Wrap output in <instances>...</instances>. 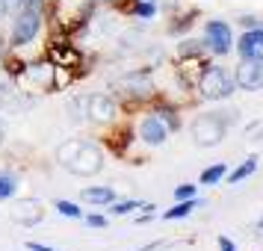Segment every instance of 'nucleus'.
Returning a JSON list of instances; mask_svg holds the SVG:
<instances>
[{
    "label": "nucleus",
    "mask_w": 263,
    "mask_h": 251,
    "mask_svg": "<svg viewBox=\"0 0 263 251\" xmlns=\"http://www.w3.org/2000/svg\"><path fill=\"white\" fill-rule=\"evenodd\" d=\"M42 18H45V3H27L15 12L12 21V48L24 50L42 30Z\"/></svg>",
    "instance_id": "nucleus-1"
},
{
    "label": "nucleus",
    "mask_w": 263,
    "mask_h": 251,
    "mask_svg": "<svg viewBox=\"0 0 263 251\" xmlns=\"http://www.w3.org/2000/svg\"><path fill=\"white\" fill-rule=\"evenodd\" d=\"M18 83L21 89L33 92V95H42V92H57V65L53 62H30V65H21L18 71Z\"/></svg>",
    "instance_id": "nucleus-2"
},
{
    "label": "nucleus",
    "mask_w": 263,
    "mask_h": 251,
    "mask_svg": "<svg viewBox=\"0 0 263 251\" xmlns=\"http://www.w3.org/2000/svg\"><path fill=\"white\" fill-rule=\"evenodd\" d=\"M234 89H237L234 77L219 65H204L201 74H198V92L207 101H225V98L234 95Z\"/></svg>",
    "instance_id": "nucleus-3"
},
{
    "label": "nucleus",
    "mask_w": 263,
    "mask_h": 251,
    "mask_svg": "<svg viewBox=\"0 0 263 251\" xmlns=\"http://www.w3.org/2000/svg\"><path fill=\"white\" fill-rule=\"evenodd\" d=\"M228 121L231 119H222V112H207V115H198V119L192 121V142L201 145V148H213L225 139L228 133Z\"/></svg>",
    "instance_id": "nucleus-4"
},
{
    "label": "nucleus",
    "mask_w": 263,
    "mask_h": 251,
    "mask_svg": "<svg viewBox=\"0 0 263 251\" xmlns=\"http://www.w3.org/2000/svg\"><path fill=\"white\" fill-rule=\"evenodd\" d=\"M65 168L71 175H77V178H92V175H98L104 168V151L95 142H80V151L74 154V160Z\"/></svg>",
    "instance_id": "nucleus-5"
},
{
    "label": "nucleus",
    "mask_w": 263,
    "mask_h": 251,
    "mask_svg": "<svg viewBox=\"0 0 263 251\" xmlns=\"http://www.w3.org/2000/svg\"><path fill=\"white\" fill-rule=\"evenodd\" d=\"M92 6H95V0H57L53 18L60 21L62 30H71V27H80L89 21Z\"/></svg>",
    "instance_id": "nucleus-6"
},
{
    "label": "nucleus",
    "mask_w": 263,
    "mask_h": 251,
    "mask_svg": "<svg viewBox=\"0 0 263 251\" xmlns=\"http://www.w3.org/2000/svg\"><path fill=\"white\" fill-rule=\"evenodd\" d=\"M204 45L213 50L216 56H225L228 50L234 48L231 27H228L225 21H207V27H204Z\"/></svg>",
    "instance_id": "nucleus-7"
},
{
    "label": "nucleus",
    "mask_w": 263,
    "mask_h": 251,
    "mask_svg": "<svg viewBox=\"0 0 263 251\" xmlns=\"http://www.w3.org/2000/svg\"><path fill=\"white\" fill-rule=\"evenodd\" d=\"M234 83L246 92H260L263 89V62L260 60H242L237 68Z\"/></svg>",
    "instance_id": "nucleus-8"
},
{
    "label": "nucleus",
    "mask_w": 263,
    "mask_h": 251,
    "mask_svg": "<svg viewBox=\"0 0 263 251\" xmlns=\"http://www.w3.org/2000/svg\"><path fill=\"white\" fill-rule=\"evenodd\" d=\"M15 225L24 227H36L42 219H45V210H42V201L39 198H24V201H15L12 210H9Z\"/></svg>",
    "instance_id": "nucleus-9"
},
{
    "label": "nucleus",
    "mask_w": 263,
    "mask_h": 251,
    "mask_svg": "<svg viewBox=\"0 0 263 251\" xmlns=\"http://www.w3.org/2000/svg\"><path fill=\"white\" fill-rule=\"evenodd\" d=\"M119 89H124V95H130V98H151L154 83H151V74L148 71H130L119 80Z\"/></svg>",
    "instance_id": "nucleus-10"
},
{
    "label": "nucleus",
    "mask_w": 263,
    "mask_h": 251,
    "mask_svg": "<svg viewBox=\"0 0 263 251\" xmlns=\"http://www.w3.org/2000/svg\"><path fill=\"white\" fill-rule=\"evenodd\" d=\"M237 50L242 60H260L263 62V30L260 27H251L242 33V38L237 42Z\"/></svg>",
    "instance_id": "nucleus-11"
},
{
    "label": "nucleus",
    "mask_w": 263,
    "mask_h": 251,
    "mask_svg": "<svg viewBox=\"0 0 263 251\" xmlns=\"http://www.w3.org/2000/svg\"><path fill=\"white\" fill-rule=\"evenodd\" d=\"M168 136V127L160 121V115H145L142 121H139V139H142L145 145H163Z\"/></svg>",
    "instance_id": "nucleus-12"
},
{
    "label": "nucleus",
    "mask_w": 263,
    "mask_h": 251,
    "mask_svg": "<svg viewBox=\"0 0 263 251\" xmlns=\"http://www.w3.org/2000/svg\"><path fill=\"white\" fill-rule=\"evenodd\" d=\"M86 115L92 121H112L119 115V107L109 95H92L89 98V107H86Z\"/></svg>",
    "instance_id": "nucleus-13"
},
{
    "label": "nucleus",
    "mask_w": 263,
    "mask_h": 251,
    "mask_svg": "<svg viewBox=\"0 0 263 251\" xmlns=\"http://www.w3.org/2000/svg\"><path fill=\"white\" fill-rule=\"evenodd\" d=\"M48 60L57 65V68H74L77 62H80V53L74 45L68 42H57V45H50L48 48Z\"/></svg>",
    "instance_id": "nucleus-14"
},
{
    "label": "nucleus",
    "mask_w": 263,
    "mask_h": 251,
    "mask_svg": "<svg viewBox=\"0 0 263 251\" xmlns=\"http://www.w3.org/2000/svg\"><path fill=\"white\" fill-rule=\"evenodd\" d=\"M80 198L86 204H95V207H104V204H112L116 201V189L112 186H86L80 192Z\"/></svg>",
    "instance_id": "nucleus-15"
},
{
    "label": "nucleus",
    "mask_w": 263,
    "mask_h": 251,
    "mask_svg": "<svg viewBox=\"0 0 263 251\" xmlns=\"http://www.w3.org/2000/svg\"><path fill=\"white\" fill-rule=\"evenodd\" d=\"M201 204H204V201L198 198V195H195V198H183V201H178L175 207H172V210H166V213H163V219H166V222H175V219H186V216H190L195 207H201Z\"/></svg>",
    "instance_id": "nucleus-16"
},
{
    "label": "nucleus",
    "mask_w": 263,
    "mask_h": 251,
    "mask_svg": "<svg viewBox=\"0 0 263 251\" xmlns=\"http://www.w3.org/2000/svg\"><path fill=\"white\" fill-rule=\"evenodd\" d=\"M15 192H18V175L9 171V168H3L0 171V201H9Z\"/></svg>",
    "instance_id": "nucleus-17"
},
{
    "label": "nucleus",
    "mask_w": 263,
    "mask_h": 251,
    "mask_svg": "<svg viewBox=\"0 0 263 251\" xmlns=\"http://www.w3.org/2000/svg\"><path fill=\"white\" fill-rule=\"evenodd\" d=\"M254 171H257V157L251 154L242 166L234 168V171H231V175H225V178H228V183H239V180H246L249 175H254Z\"/></svg>",
    "instance_id": "nucleus-18"
},
{
    "label": "nucleus",
    "mask_w": 263,
    "mask_h": 251,
    "mask_svg": "<svg viewBox=\"0 0 263 251\" xmlns=\"http://www.w3.org/2000/svg\"><path fill=\"white\" fill-rule=\"evenodd\" d=\"M80 142H83V139H68V142H62L60 148H57V163H60V166H68L74 160V154L80 151Z\"/></svg>",
    "instance_id": "nucleus-19"
},
{
    "label": "nucleus",
    "mask_w": 263,
    "mask_h": 251,
    "mask_svg": "<svg viewBox=\"0 0 263 251\" xmlns=\"http://www.w3.org/2000/svg\"><path fill=\"white\" fill-rule=\"evenodd\" d=\"M225 175H228V166L225 163H216V166H210V168H204L201 171V183L204 186H213V183H219Z\"/></svg>",
    "instance_id": "nucleus-20"
},
{
    "label": "nucleus",
    "mask_w": 263,
    "mask_h": 251,
    "mask_svg": "<svg viewBox=\"0 0 263 251\" xmlns=\"http://www.w3.org/2000/svg\"><path fill=\"white\" fill-rule=\"evenodd\" d=\"M53 207H57V213L65 216V219H83V210H80L74 201H65V198H60V201H53Z\"/></svg>",
    "instance_id": "nucleus-21"
},
{
    "label": "nucleus",
    "mask_w": 263,
    "mask_h": 251,
    "mask_svg": "<svg viewBox=\"0 0 263 251\" xmlns=\"http://www.w3.org/2000/svg\"><path fill=\"white\" fill-rule=\"evenodd\" d=\"M139 207H142L139 201L127 198V201H112V204H109V213H112V216H127V213H133V210H139Z\"/></svg>",
    "instance_id": "nucleus-22"
},
{
    "label": "nucleus",
    "mask_w": 263,
    "mask_h": 251,
    "mask_svg": "<svg viewBox=\"0 0 263 251\" xmlns=\"http://www.w3.org/2000/svg\"><path fill=\"white\" fill-rule=\"evenodd\" d=\"M133 12L148 21V18H154V15H157V6L151 3V0H136V9H133Z\"/></svg>",
    "instance_id": "nucleus-23"
},
{
    "label": "nucleus",
    "mask_w": 263,
    "mask_h": 251,
    "mask_svg": "<svg viewBox=\"0 0 263 251\" xmlns=\"http://www.w3.org/2000/svg\"><path fill=\"white\" fill-rule=\"evenodd\" d=\"M178 53L183 56V60H186V56H198V53H201V42H192V38H186V42H180Z\"/></svg>",
    "instance_id": "nucleus-24"
},
{
    "label": "nucleus",
    "mask_w": 263,
    "mask_h": 251,
    "mask_svg": "<svg viewBox=\"0 0 263 251\" xmlns=\"http://www.w3.org/2000/svg\"><path fill=\"white\" fill-rule=\"evenodd\" d=\"M86 107H89V98H74V104H68V112H74L71 119L80 121L86 115Z\"/></svg>",
    "instance_id": "nucleus-25"
},
{
    "label": "nucleus",
    "mask_w": 263,
    "mask_h": 251,
    "mask_svg": "<svg viewBox=\"0 0 263 251\" xmlns=\"http://www.w3.org/2000/svg\"><path fill=\"white\" fill-rule=\"evenodd\" d=\"M157 115H160V121H163V124H166L168 130H178V127H180L178 115H175V112H172V109H160V112H157Z\"/></svg>",
    "instance_id": "nucleus-26"
},
{
    "label": "nucleus",
    "mask_w": 263,
    "mask_h": 251,
    "mask_svg": "<svg viewBox=\"0 0 263 251\" xmlns=\"http://www.w3.org/2000/svg\"><path fill=\"white\" fill-rule=\"evenodd\" d=\"M195 192H198V186H192V183H180V186H175V198H178V201H183V198H195Z\"/></svg>",
    "instance_id": "nucleus-27"
},
{
    "label": "nucleus",
    "mask_w": 263,
    "mask_h": 251,
    "mask_svg": "<svg viewBox=\"0 0 263 251\" xmlns=\"http://www.w3.org/2000/svg\"><path fill=\"white\" fill-rule=\"evenodd\" d=\"M83 219H86L89 227H107V216H101V213H89V216H83Z\"/></svg>",
    "instance_id": "nucleus-28"
},
{
    "label": "nucleus",
    "mask_w": 263,
    "mask_h": 251,
    "mask_svg": "<svg viewBox=\"0 0 263 251\" xmlns=\"http://www.w3.org/2000/svg\"><path fill=\"white\" fill-rule=\"evenodd\" d=\"M21 6H24V0H6V15H9V12H18V9H21Z\"/></svg>",
    "instance_id": "nucleus-29"
},
{
    "label": "nucleus",
    "mask_w": 263,
    "mask_h": 251,
    "mask_svg": "<svg viewBox=\"0 0 263 251\" xmlns=\"http://www.w3.org/2000/svg\"><path fill=\"white\" fill-rule=\"evenodd\" d=\"M219 251H237V245H234L228 237H219Z\"/></svg>",
    "instance_id": "nucleus-30"
},
{
    "label": "nucleus",
    "mask_w": 263,
    "mask_h": 251,
    "mask_svg": "<svg viewBox=\"0 0 263 251\" xmlns=\"http://www.w3.org/2000/svg\"><path fill=\"white\" fill-rule=\"evenodd\" d=\"M27 248L30 251H57V248H50V245H42V242H27Z\"/></svg>",
    "instance_id": "nucleus-31"
},
{
    "label": "nucleus",
    "mask_w": 263,
    "mask_h": 251,
    "mask_svg": "<svg viewBox=\"0 0 263 251\" xmlns=\"http://www.w3.org/2000/svg\"><path fill=\"white\" fill-rule=\"evenodd\" d=\"M160 248V242H151V245H145V248H139V251H157Z\"/></svg>",
    "instance_id": "nucleus-32"
},
{
    "label": "nucleus",
    "mask_w": 263,
    "mask_h": 251,
    "mask_svg": "<svg viewBox=\"0 0 263 251\" xmlns=\"http://www.w3.org/2000/svg\"><path fill=\"white\" fill-rule=\"evenodd\" d=\"M6 15V0H0V18Z\"/></svg>",
    "instance_id": "nucleus-33"
},
{
    "label": "nucleus",
    "mask_w": 263,
    "mask_h": 251,
    "mask_svg": "<svg viewBox=\"0 0 263 251\" xmlns=\"http://www.w3.org/2000/svg\"><path fill=\"white\" fill-rule=\"evenodd\" d=\"M3 139H6V130H3V124H0V145H3Z\"/></svg>",
    "instance_id": "nucleus-34"
},
{
    "label": "nucleus",
    "mask_w": 263,
    "mask_h": 251,
    "mask_svg": "<svg viewBox=\"0 0 263 251\" xmlns=\"http://www.w3.org/2000/svg\"><path fill=\"white\" fill-rule=\"evenodd\" d=\"M3 53H6V48H3V42H0V60H3Z\"/></svg>",
    "instance_id": "nucleus-35"
},
{
    "label": "nucleus",
    "mask_w": 263,
    "mask_h": 251,
    "mask_svg": "<svg viewBox=\"0 0 263 251\" xmlns=\"http://www.w3.org/2000/svg\"><path fill=\"white\" fill-rule=\"evenodd\" d=\"M98 3H109V0H98Z\"/></svg>",
    "instance_id": "nucleus-36"
},
{
    "label": "nucleus",
    "mask_w": 263,
    "mask_h": 251,
    "mask_svg": "<svg viewBox=\"0 0 263 251\" xmlns=\"http://www.w3.org/2000/svg\"><path fill=\"white\" fill-rule=\"evenodd\" d=\"M257 227H263V219H260V225H257Z\"/></svg>",
    "instance_id": "nucleus-37"
},
{
    "label": "nucleus",
    "mask_w": 263,
    "mask_h": 251,
    "mask_svg": "<svg viewBox=\"0 0 263 251\" xmlns=\"http://www.w3.org/2000/svg\"><path fill=\"white\" fill-rule=\"evenodd\" d=\"M151 3H154V0H151Z\"/></svg>",
    "instance_id": "nucleus-38"
}]
</instances>
